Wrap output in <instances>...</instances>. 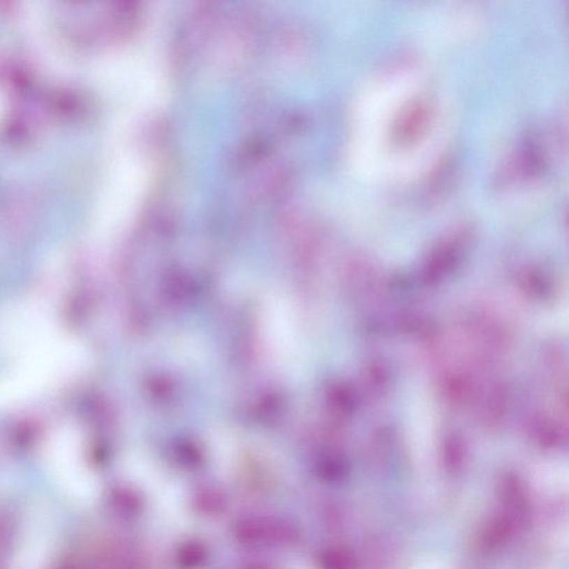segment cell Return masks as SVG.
Wrapping results in <instances>:
<instances>
[{
  "label": "cell",
  "instance_id": "6da1fadb",
  "mask_svg": "<svg viewBox=\"0 0 569 569\" xmlns=\"http://www.w3.org/2000/svg\"><path fill=\"white\" fill-rule=\"evenodd\" d=\"M87 365V350L73 335L46 352L13 362L0 377V411L67 384Z\"/></svg>",
  "mask_w": 569,
  "mask_h": 569
},
{
  "label": "cell",
  "instance_id": "7a4b0ae2",
  "mask_svg": "<svg viewBox=\"0 0 569 569\" xmlns=\"http://www.w3.org/2000/svg\"><path fill=\"white\" fill-rule=\"evenodd\" d=\"M67 334L41 296L11 304L0 313V354L13 362L44 352Z\"/></svg>",
  "mask_w": 569,
  "mask_h": 569
},
{
  "label": "cell",
  "instance_id": "3957f363",
  "mask_svg": "<svg viewBox=\"0 0 569 569\" xmlns=\"http://www.w3.org/2000/svg\"><path fill=\"white\" fill-rule=\"evenodd\" d=\"M45 457L60 486L75 498H89L95 480L84 461V439L80 428L64 422L45 441Z\"/></svg>",
  "mask_w": 569,
  "mask_h": 569
},
{
  "label": "cell",
  "instance_id": "277c9868",
  "mask_svg": "<svg viewBox=\"0 0 569 569\" xmlns=\"http://www.w3.org/2000/svg\"><path fill=\"white\" fill-rule=\"evenodd\" d=\"M286 302L272 300L263 316V337L272 358L281 362L294 360L296 328L294 313Z\"/></svg>",
  "mask_w": 569,
  "mask_h": 569
}]
</instances>
